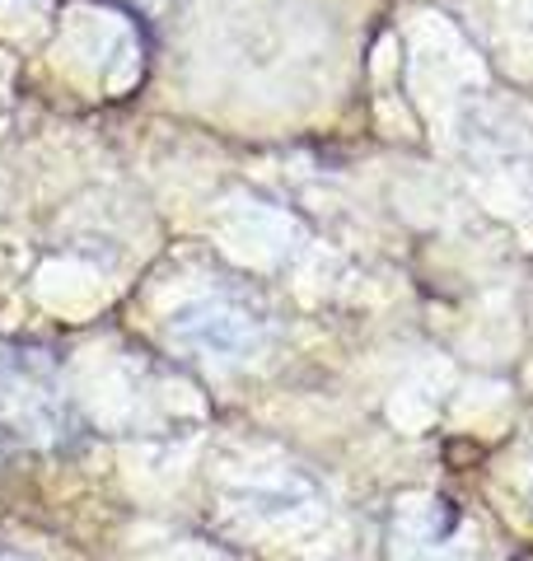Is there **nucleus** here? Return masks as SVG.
<instances>
[{"label": "nucleus", "instance_id": "nucleus-1", "mask_svg": "<svg viewBox=\"0 0 533 561\" xmlns=\"http://www.w3.org/2000/svg\"><path fill=\"white\" fill-rule=\"evenodd\" d=\"M0 435L24 445H61L76 435V412L61 393L57 370L29 351L0 360Z\"/></svg>", "mask_w": 533, "mask_h": 561}, {"label": "nucleus", "instance_id": "nucleus-3", "mask_svg": "<svg viewBox=\"0 0 533 561\" xmlns=\"http://www.w3.org/2000/svg\"><path fill=\"white\" fill-rule=\"evenodd\" d=\"M529 501H533V486H529Z\"/></svg>", "mask_w": 533, "mask_h": 561}, {"label": "nucleus", "instance_id": "nucleus-2", "mask_svg": "<svg viewBox=\"0 0 533 561\" xmlns=\"http://www.w3.org/2000/svg\"><path fill=\"white\" fill-rule=\"evenodd\" d=\"M173 337L206 360H248L266 342V313L235 295H206L173 313Z\"/></svg>", "mask_w": 533, "mask_h": 561}]
</instances>
